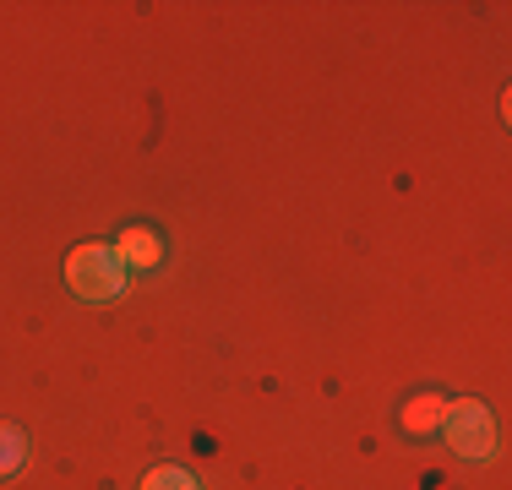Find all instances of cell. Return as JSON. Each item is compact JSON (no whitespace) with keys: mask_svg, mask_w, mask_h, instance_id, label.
I'll return each instance as SVG.
<instances>
[{"mask_svg":"<svg viewBox=\"0 0 512 490\" xmlns=\"http://www.w3.org/2000/svg\"><path fill=\"white\" fill-rule=\"evenodd\" d=\"M442 420H447V398H436V392H420V398L404 409V431L409 436H431Z\"/></svg>","mask_w":512,"mask_h":490,"instance_id":"4","label":"cell"},{"mask_svg":"<svg viewBox=\"0 0 512 490\" xmlns=\"http://www.w3.org/2000/svg\"><path fill=\"white\" fill-rule=\"evenodd\" d=\"M22 458H28V436H22L17 425H0V480H6V474H17Z\"/></svg>","mask_w":512,"mask_h":490,"instance_id":"5","label":"cell"},{"mask_svg":"<svg viewBox=\"0 0 512 490\" xmlns=\"http://www.w3.org/2000/svg\"><path fill=\"white\" fill-rule=\"evenodd\" d=\"M115 256H120V267L126 273H142V267H153L158 262V240H153V229H126L115 245Z\"/></svg>","mask_w":512,"mask_h":490,"instance_id":"3","label":"cell"},{"mask_svg":"<svg viewBox=\"0 0 512 490\" xmlns=\"http://www.w3.org/2000/svg\"><path fill=\"white\" fill-rule=\"evenodd\" d=\"M66 284L82 294V300H115L126 289V267L109 245H77L66 262Z\"/></svg>","mask_w":512,"mask_h":490,"instance_id":"1","label":"cell"},{"mask_svg":"<svg viewBox=\"0 0 512 490\" xmlns=\"http://www.w3.org/2000/svg\"><path fill=\"white\" fill-rule=\"evenodd\" d=\"M442 436H447V447H453L458 458H491V452H496V420H491V409L474 403V398L447 403Z\"/></svg>","mask_w":512,"mask_h":490,"instance_id":"2","label":"cell"},{"mask_svg":"<svg viewBox=\"0 0 512 490\" xmlns=\"http://www.w3.org/2000/svg\"><path fill=\"white\" fill-rule=\"evenodd\" d=\"M142 490H202V485H197V474L175 469V463H158L148 480H142Z\"/></svg>","mask_w":512,"mask_h":490,"instance_id":"6","label":"cell"}]
</instances>
